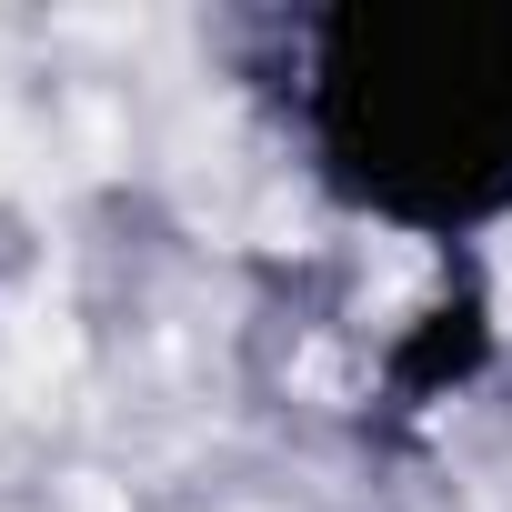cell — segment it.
<instances>
[{
	"instance_id": "6da1fadb",
	"label": "cell",
	"mask_w": 512,
	"mask_h": 512,
	"mask_svg": "<svg viewBox=\"0 0 512 512\" xmlns=\"http://www.w3.org/2000/svg\"><path fill=\"white\" fill-rule=\"evenodd\" d=\"M422 282H432L422 251H412V241H382V251H372V292H362V302H372V322H382V312H402Z\"/></svg>"
},
{
	"instance_id": "7a4b0ae2",
	"label": "cell",
	"mask_w": 512,
	"mask_h": 512,
	"mask_svg": "<svg viewBox=\"0 0 512 512\" xmlns=\"http://www.w3.org/2000/svg\"><path fill=\"white\" fill-rule=\"evenodd\" d=\"M61 512H131V502H121V482H101V472H81V482L61 492Z\"/></svg>"
}]
</instances>
